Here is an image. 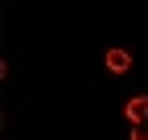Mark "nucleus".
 <instances>
[{"mask_svg":"<svg viewBox=\"0 0 148 140\" xmlns=\"http://www.w3.org/2000/svg\"><path fill=\"white\" fill-rule=\"evenodd\" d=\"M123 115H127L132 128H144V119H148V95H132L127 107H123Z\"/></svg>","mask_w":148,"mask_h":140,"instance_id":"nucleus-1","label":"nucleus"},{"mask_svg":"<svg viewBox=\"0 0 148 140\" xmlns=\"http://www.w3.org/2000/svg\"><path fill=\"white\" fill-rule=\"evenodd\" d=\"M103 62H107L111 74H127V70H132V54H127V49H119V45H115V49H107V58H103Z\"/></svg>","mask_w":148,"mask_h":140,"instance_id":"nucleus-2","label":"nucleus"},{"mask_svg":"<svg viewBox=\"0 0 148 140\" xmlns=\"http://www.w3.org/2000/svg\"><path fill=\"white\" fill-rule=\"evenodd\" d=\"M132 140H148V128H132Z\"/></svg>","mask_w":148,"mask_h":140,"instance_id":"nucleus-3","label":"nucleus"}]
</instances>
